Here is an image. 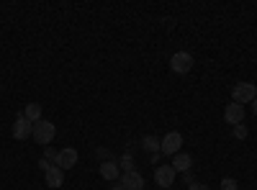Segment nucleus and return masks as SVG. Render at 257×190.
<instances>
[{"mask_svg": "<svg viewBox=\"0 0 257 190\" xmlns=\"http://www.w3.org/2000/svg\"><path fill=\"white\" fill-rule=\"evenodd\" d=\"M111 190H126V187H123V185H113Z\"/></svg>", "mask_w": 257, "mask_h": 190, "instance_id": "obj_22", "label": "nucleus"}, {"mask_svg": "<svg viewBox=\"0 0 257 190\" xmlns=\"http://www.w3.org/2000/svg\"><path fill=\"white\" fill-rule=\"evenodd\" d=\"M77 149H59V154H57V167L59 170H72V167L77 164Z\"/></svg>", "mask_w": 257, "mask_h": 190, "instance_id": "obj_7", "label": "nucleus"}, {"mask_svg": "<svg viewBox=\"0 0 257 190\" xmlns=\"http://www.w3.org/2000/svg\"><path fill=\"white\" fill-rule=\"evenodd\" d=\"M57 154H59V152H54L52 146H44V159H47V162H49V159H52V162H57Z\"/></svg>", "mask_w": 257, "mask_h": 190, "instance_id": "obj_17", "label": "nucleus"}, {"mask_svg": "<svg viewBox=\"0 0 257 190\" xmlns=\"http://www.w3.org/2000/svg\"><path fill=\"white\" fill-rule=\"evenodd\" d=\"M252 113H254V116H257V98H254V100H252Z\"/></svg>", "mask_w": 257, "mask_h": 190, "instance_id": "obj_21", "label": "nucleus"}, {"mask_svg": "<svg viewBox=\"0 0 257 190\" xmlns=\"http://www.w3.org/2000/svg\"><path fill=\"white\" fill-rule=\"evenodd\" d=\"M54 134H57V129H54V123H49V121H36L34 123V131H31V136H34V141L36 144H41V146H49L52 144V139H54Z\"/></svg>", "mask_w": 257, "mask_h": 190, "instance_id": "obj_1", "label": "nucleus"}, {"mask_svg": "<svg viewBox=\"0 0 257 190\" xmlns=\"http://www.w3.org/2000/svg\"><path fill=\"white\" fill-rule=\"evenodd\" d=\"M39 167H41V170H44V172H47V170H49V167H52V164H49L47 159H39Z\"/></svg>", "mask_w": 257, "mask_h": 190, "instance_id": "obj_20", "label": "nucleus"}, {"mask_svg": "<svg viewBox=\"0 0 257 190\" xmlns=\"http://www.w3.org/2000/svg\"><path fill=\"white\" fill-rule=\"evenodd\" d=\"M234 136H237V139H247V126L237 123V126H234Z\"/></svg>", "mask_w": 257, "mask_h": 190, "instance_id": "obj_15", "label": "nucleus"}, {"mask_svg": "<svg viewBox=\"0 0 257 190\" xmlns=\"http://www.w3.org/2000/svg\"><path fill=\"white\" fill-rule=\"evenodd\" d=\"M224 118H226V123H242V118H244V105H239V103H229L226 105V111H224Z\"/></svg>", "mask_w": 257, "mask_h": 190, "instance_id": "obj_9", "label": "nucleus"}, {"mask_svg": "<svg viewBox=\"0 0 257 190\" xmlns=\"http://www.w3.org/2000/svg\"><path fill=\"white\" fill-rule=\"evenodd\" d=\"M175 170H173V164H160L157 170H155V180H157V185L160 187H170L175 182Z\"/></svg>", "mask_w": 257, "mask_h": 190, "instance_id": "obj_6", "label": "nucleus"}, {"mask_svg": "<svg viewBox=\"0 0 257 190\" xmlns=\"http://www.w3.org/2000/svg\"><path fill=\"white\" fill-rule=\"evenodd\" d=\"M24 116H26V121H31V123L41 121V105H39V103H29L26 111H24Z\"/></svg>", "mask_w": 257, "mask_h": 190, "instance_id": "obj_13", "label": "nucleus"}, {"mask_svg": "<svg viewBox=\"0 0 257 190\" xmlns=\"http://www.w3.org/2000/svg\"><path fill=\"white\" fill-rule=\"evenodd\" d=\"M180 146H183V134L170 131V134L160 141V152H162V154H178Z\"/></svg>", "mask_w": 257, "mask_h": 190, "instance_id": "obj_4", "label": "nucleus"}, {"mask_svg": "<svg viewBox=\"0 0 257 190\" xmlns=\"http://www.w3.org/2000/svg\"><path fill=\"white\" fill-rule=\"evenodd\" d=\"M121 185H123L126 190H144V177H142L137 170H128V172H123Z\"/></svg>", "mask_w": 257, "mask_h": 190, "instance_id": "obj_8", "label": "nucleus"}, {"mask_svg": "<svg viewBox=\"0 0 257 190\" xmlns=\"http://www.w3.org/2000/svg\"><path fill=\"white\" fill-rule=\"evenodd\" d=\"M231 98H234V103H239V105L252 103V100L257 98V88L252 85V82H239V85H234Z\"/></svg>", "mask_w": 257, "mask_h": 190, "instance_id": "obj_2", "label": "nucleus"}, {"mask_svg": "<svg viewBox=\"0 0 257 190\" xmlns=\"http://www.w3.org/2000/svg\"><path fill=\"white\" fill-rule=\"evenodd\" d=\"M190 164H193L190 154L178 152V154H175V159H173V170H175V172H188V170H190Z\"/></svg>", "mask_w": 257, "mask_h": 190, "instance_id": "obj_11", "label": "nucleus"}, {"mask_svg": "<svg viewBox=\"0 0 257 190\" xmlns=\"http://www.w3.org/2000/svg\"><path fill=\"white\" fill-rule=\"evenodd\" d=\"M170 70L178 72V75L190 72V70H193V57H190L188 52H178V54H173V57H170Z\"/></svg>", "mask_w": 257, "mask_h": 190, "instance_id": "obj_3", "label": "nucleus"}, {"mask_svg": "<svg viewBox=\"0 0 257 190\" xmlns=\"http://www.w3.org/2000/svg\"><path fill=\"white\" fill-rule=\"evenodd\" d=\"M31 131H34V123L26 121V116L21 113V116L16 118V123H13V136H16L18 141H26V139L31 136Z\"/></svg>", "mask_w": 257, "mask_h": 190, "instance_id": "obj_5", "label": "nucleus"}, {"mask_svg": "<svg viewBox=\"0 0 257 190\" xmlns=\"http://www.w3.org/2000/svg\"><path fill=\"white\" fill-rule=\"evenodd\" d=\"M221 187H224V190H237V180L224 177V180H221Z\"/></svg>", "mask_w": 257, "mask_h": 190, "instance_id": "obj_16", "label": "nucleus"}, {"mask_svg": "<svg viewBox=\"0 0 257 190\" xmlns=\"http://www.w3.org/2000/svg\"><path fill=\"white\" fill-rule=\"evenodd\" d=\"M44 177H47V185H49V187H62V182H64V170H59L57 164H52L49 170L44 172Z\"/></svg>", "mask_w": 257, "mask_h": 190, "instance_id": "obj_10", "label": "nucleus"}, {"mask_svg": "<svg viewBox=\"0 0 257 190\" xmlns=\"http://www.w3.org/2000/svg\"><path fill=\"white\" fill-rule=\"evenodd\" d=\"M144 149L147 152H160V139L157 136H147L144 139Z\"/></svg>", "mask_w": 257, "mask_h": 190, "instance_id": "obj_14", "label": "nucleus"}, {"mask_svg": "<svg viewBox=\"0 0 257 190\" xmlns=\"http://www.w3.org/2000/svg\"><path fill=\"white\" fill-rule=\"evenodd\" d=\"M188 190H211V187H206V185H201V182H190Z\"/></svg>", "mask_w": 257, "mask_h": 190, "instance_id": "obj_19", "label": "nucleus"}, {"mask_svg": "<svg viewBox=\"0 0 257 190\" xmlns=\"http://www.w3.org/2000/svg\"><path fill=\"white\" fill-rule=\"evenodd\" d=\"M121 167H123L126 172H128V170H134V162H132V154H126V157L121 159Z\"/></svg>", "mask_w": 257, "mask_h": 190, "instance_id": "obj_18", "label": "nucleus"}, {"mask_svg": "<svg viewBox=\"0 0 257 190\" xmlns=\"http://www.w3.org/2000/svg\"><path fill=\"white\" fill-rule=\"evenodd\" d=\"M100 177H105V180H116V177H118V164L111 162V159H105V162L100 164Z\"/></svg>", "mask_w": 257, "mask_h": 190, "instance_id": "obj_12", "label": "nucleus"}]
</instances>
